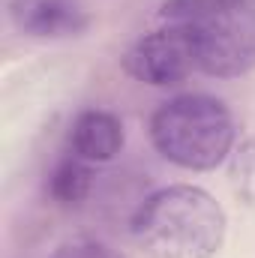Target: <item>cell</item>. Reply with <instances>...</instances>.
<instances>
[{
	"label": "cell",
	"mask_w": 255,
	"mask_h": 258,
	"mask_svg": "<svg viewBox=\"0 0 255 258\" xmlns=\"http://www.w3.org/2000/svg\"><path fill=\"white\" fill-rule=\"evenodd\" d=\"M51 258H123L114 246L96 240V237H72V240H63Z\"/></svg>",
	"instance_id": "cell-9"
},
{
	"label": "cell",
	"mask_w": 255,
	"mask_h": 258,
	"mask_svg": "<svg viewBox=\"0 0 255 258\" xmlns=\"http://www.w3.org/2000/svg\"><path fill=\"white\" fill-rule=\"evenodd\" d=\"M216 3H228V0H165V3L159 6V18H162L165 24H180V21H186L189 15L207 9V6H216Z\"/></svg>",
	"instance_id": "cell-10"
},
{
	"label": "cell",
	"mask_w": 255,
	"mask_h": 258,
	"mask_svg": "<svg viewBox=\"0 0 255 258\" xmlns=\"http://www.w3.org/2000/svg\"><path fill=\"white\" fill-rule=\"evenodd\" d=\"M228 180L234 195L255 210V135L243 138L228 156Z\"/></svg>",
	"instance_id": "cell-8"
},
{
	"label": "cell",
	"mask_w": 255,
	"mask_h": 258,
	"mask_svg": "<svg viewBox=\"0 0 255 258\" xmlns=\"http://www.w3.org/2000/svg\"><path fill=\"white\" fill-rule=\"evenodd\" d=\"M123 72L129 78L150 84V87H171L180 84L195 66L189 33L180 24H165L159 30L144 33L135 39L123 54Z\"/></svg>",
	"instance_id": "cell-4"
},
{
	"label": "cell",
	"mask_w": 255,
	"mask_h": 258,
	"mask_svg": "<svg viewBox=\"0 0 255 258\" xmlns=\"http://www.w3.org/2000/svg\"><path fill=\"white\" fill-rule=\"evenodd\" d=\"M237 138L231 108L210 93H180L150 117V141L162 159L186 171L222 165Z\"/></svg>",
	"instance_id": "cell-2"
},
{
	"label": "cell",
	"mask_w": 255,
	"mask_h": 258,
	"mask_svg": "<svg viewBox=\"0 0 255 258\" xmlns=\"http://www.w3.org/2000/svg\"><path fill=\"white\" fill-rule=\"evenodd\" d=\"M225 231L222 204L192 183L156 189L132 216V237L147 258H213L225 243Z\"/></svg>",
	"instance_id": "cell-1"
},
{
	"label": "cell",
	"mask_w": 255,
	"mask_h": 258,
	"mask_svg": "<svg viewBox=\"0 0 255 258\" xmlns=\"http://www.w3.org/2000/svg\"><path fill=\"white\" fill-rule=\"evenodd\" d=\"M195 66L213 78H240L255 69V0H228L180 21Z\"/></svg>",
	"instance_id": "cell-3"
},
{
	"label": "cell",
	"mask_w": 255,
	"mask_h": 258,
	"mask_svg": "<svg viewBox=\"0 0 255 258\" xmlns=\"http://www.w3.org/2000/svg\"><path fill=\"white\" fill-rule=\"evenodd\" d=\"M9 18L18 33L33 39H69L90 27L84 0H9Z\"/></svg>",
	"instance_id": "cell-5"
},
{
	"label": "cell",
	"mask_w": 255,
	"mask_h": 258,
	"mask_svg": "<svg viewBox=\"0 0 255 258\" xmlns=\"http://www.w3.org/2000/svg\"><path fill=\"white\" fill-rule=\"evenodd\" d=\"M90 162H84L81 156L69 153L66 159H60L54 165V171L48 174V195L63 204V207H72V204H81L87 192H90Z\"/></svg>",
	"instance_id": "cell-7"
},
{
	"label": "cell",
	"mask_w": 255,
	"mask_h": 258,
	"mask_svg": "<svg viewBox=\"0 0 255 258\" xmlns=\"http://www.w3.org/2000/svg\"><path fill=\"white\" fill-rule=\"evenodd\" d=\"M123 120L105 108L81 111L69 129V150L84 162H111L123 150Z\"/></svg>",
	"instance_id": "cell-6"
}]
</instances>
